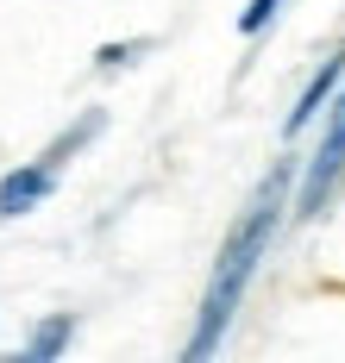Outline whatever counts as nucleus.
I'll return each instance as SVG.
<instances>
[{
	"mask_svg": "<svg viewBox=\"0 0 345 363\" xmlns=\"http://www.w3.org/2000/svg\"><path fill=\"white\" fill-rule=\"evenodd\" d=\"M70 313H50V320H44L38 332H32V338H26V357L32 363H44V357H57V351H63V345H70Z\"/></svg>",
	"mask_w": 345,
	"mask_h": 363,
	"instance_id": "39448f33",
	"label": "nucleus"
},
{
	"mask_svg": "<svg viewBox=\"0 0 345 363\" xmlns=\"http://www.w3.org/2000/svg\"><path fill=\"white\" fill-rule=\"evenodd\" d=\"M339 176H345V94L333 101V119L320 132V150H314V163H307V176H302V219H314L327 207V194H333Z\"/></svg>",
	"mask_w": 345,
	"mask_h": 363,
	"instance_id": "f03ea898",
	"label": "nucleus"
},
{
	"mask_svg": "<svg viewBox=\"0 0 345 363\" xmlns=\"http://www.w3.org/2000/svg\"><path fill=\"white\" fill-rule=\"evenodd\" d=\"M276 6H283V0H251V6L239 13V32H245V38H251V32H264L270 19H276Z\"/></svg>",
	"mask_w": 345,
	"mask_h": 363,
	"instance_id": "423d86ee",
	"label": "nucleus"
},
{
	"mask_svg": "<svg viewBox=\"0 0 345 363\" xmlns=\"http://www.w3.org/2000/svg\"><path fill=\"white\" fill-rule=\"evenodd\" d=\"M289 182H295V169L276 163V169L258 182V194L245 201L239 225L226 232L220 263H214V276H207V294H201V320H195L189 357H207V351L226 338L232 313H239V301H245V289H251V276H258V263H264V251H270V238H276V219H283V201H289Z\"/></svg>",
	"mask_w": 345,
	"mask_h": 363,
	"instance_id": "f257e3e1",
	"label": "nucleus"
},
{
	"mask_svg": "<svg viewBox=\"0 0 345 363\" xmlns=\"http://www.w3.org/2000/svg\"><path fill=\"white\" fill-rule=\"evenodd\" d=\"M339 82H345V50H333V57L320 63V75L302 88V101H295V113H289V125H283V132H307V125H314V113L333 101V88H339Z\"/></svg>",
	"mask_w": 345,
	"mask_h": 363,
	"instance_id": "20e7f679",
	"label": "nucleus"
},
{
	"mask_svg": "<svg viewBox=\"0 0 345 363\" xmlns=\"http://www.w3.org/2000/svg\"><path fill=\"white\" fill-rule=\"evenodd\" d=\"M57 188V163L50 157H38V163H19V169H6L0 176V219H19L32 213L44 194Z\"/></svg>",
	"mask_w": 345,
	"mask_h": 363,
	"instance_id": "7ed1b4c3",
	"label": "nucleus"
},
{
	"mask_svg": "<svg viewBox=\"0 0 345 363\" xmlns=\"http://www.w3.org/2000/svg\"><path fill=\"white\" fill-rule=\"evenodd\" d=\"M138 50H145V44H107V50H101V69H119V63L138 57Z\"/></svg>",
	"mask_w": 345,
	"mask_h": 363,
	"instance_id": "0eeeda50",
	"label": "nucleus"
}]
</instances>
